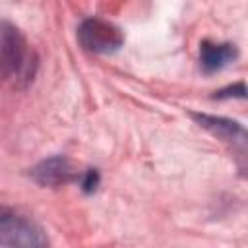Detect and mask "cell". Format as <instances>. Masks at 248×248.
<instances>
[{
    "label": "cell",
    "instance_id": "2",
    "mask_svg": "<svg viewBox=\"0 0 248 248\" xmlns=\"http://www.w3.org/2000/svg\"><path fill=\"white\" fill-rule=\"evenodd\" d=\"M0 248H50V240L37 221L0 205Z\"/></svg>",
    "mask_w": 248,
    "mask_h": 248
},
{
    "label": "cell",
    "instance_id": "4",
    "mask_svg": "<svg viewBox=\"0 0 248 248\" xmlns=\"http://www.w3.org/2000/svg\"><path fill=\"white\" fill-rule=\"evenodd\" d=\"M79 174L81 172L74 167V163L66 155L46 157L29 170V176L39 186H48V188H58V186L76 182L79 180Z\"/></svg>",
    "mask_w": 248,
    "mask_h": 248
},
{
    "label": "cell",
    "instance_id": "3",
    "mask_svg": "<svg viewBox=\"0 0 248 248\" xmlns=\"http://www.w3.org/2000/svg\"><path fill=\"white\" fill-rule=\"evenodd\" d=\"M76 39L78 45L91 54H112L124 46V31L116 23L97 16L79 21Z\"/></svg>",
    "mask_w": 248,
    "mask_h": 248
},
{
    "label": "cell",
    "instance_id": "5",
    "mask_svg": "<svg viewBox=\"0 0 248 248\" xmlns=\"http://www.w3.org/2000/svg\"><path fill=\"white\" fill-rule=\"evenodd\" d=\"M190 116L209 134H213L215 138L223 140L225 143L232 145V149H236L240 153V157H244L246 153V130L240 122L232 120V118H225V116H215V114H205V112H190Z\"/></svg>",
    "mask_w": 248,
    "mask_h": 248
},
{
    "label": "cell",
    "instance_id": "8",
    "mask_svg": "<svg viewBox=\"0 0 248 248\" xmlns=\"http://www.w3.org/2000/svg\"><path fill=\"white\" fill-rule=\"evenodd\" d=\"M213 97H215V99H244V97H246L244 81H238V83H234V85L223 87V89L215 91Z\"/></svg>",
    "mask_w": 248,
    "mask_h": 248
},
{
    "label": "cell",
    "instance_id": "7",
    "mask_svg": "<svg viewBox=\"0 0 248 248\" xmlns=\"http://www.w3.org/2000/svg\"><path fill=\"white\" fill-rule=\"evenodd\" d=\"M79 188L85 192V194H93L95 190H97V186H99V182H101V174H99V170L97 169H87V170H83L81 174H79Z\"/></svg>",
    "mask_w": 248,
    "mask_h": 248
},
{
    "label": "cell",
    "instance_id": "1",
    "mask_svg": "<svg viewBox=\"0 0 248 248\" xmlns=\"http://www.w3.org/2000/svg\"><path fill=\"white\" fill-rule=\"evenodd\" d=\"M39 58L25 35L10 21H0V78L14 87H27L37 74Z\"/></svg>",
    "mask_w": 248,
    "mask_h": 248
},
{
    "label": "cell",
    "instance_id": "6",
    "mask_svg": "<svg viewBox=\"0 0 248 248\" xmlns=\"http://www.w3.org/2000/svg\"><path fill=\"white\" fill-rule=\"evenodd\" d=\"M238 58V48L234 43H215L203 39L200 43V66L205 74H215L232 64Z\"/></svg>",
    "mask_w": 248,
    "mask_h": 248
}]
</instances>
